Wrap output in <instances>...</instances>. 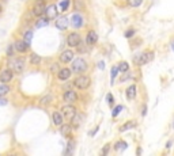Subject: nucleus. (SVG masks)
I'll return each instance as SVG.
<instances>
[{
  "label": "nucleus",
  "instance_id": "f257e3e1",
  "mask_svg": "<svg viewBox=\"0 0 174 156\" xmlns=\"http://www.w3.org/2000/svg\"><path fill=\"white\" fill-rule=\"evenodd\" d=\"M154 57H155V53L152 50H146V52H142V53L136 54L133 57V62H135V65H138V67H143V65L148 64L150 61H152Z\"/></svg>",
  "mask_w": 174,
  "mask_h": 156
},
{
  "label": "nucleus",
  "instance_id": "79ce46f5",
  "mask_svg": "<svg viewBox=\"0 0 174 156\" xmlns=\"http://www.w3.org/2000/svg\"><path fill=\"white\" fill-rule=\"evenodd\" d=\"M171 141H167V143H166V149H170V148H171Z\"/></svg>",
  "mask_w": 174,
  "mask_h": 156
},
{
  "label": "nucleus",
  "instance_id": "4be33fe9",
  "mask_svg": "<svg viewBox=\"0 0 174 156\" xmlns=\"http://www.w3.org/2000/svg\"><path fill=\"white\" fill-rule=\"evenodd\" d=\"M29 58H30V64H31V65H40V64H41V57L37 53H31Z\"/></svg>",
  "mask_w": 174,
  "mask_h": 156
},
{
  "label": "nucleus",
  "instance_id": "b1692460",
  "mask_svg": "<svg viewBox=\"0 0 174 156\" xmlns=\"http://www.w3.org/2000/svg\"><path fill=\"white\" fill-rule=\"evenodd\" d=\"M118 69H120V72H122V73H127V72H129V64L127 61H121L120 64H118Z\"/></svg>",
  "mask_w": 174,
  "mask_h": 156
},
{
  "label": "nucleus",
  "instance_id": "6e6552de",
  "mask_svg": "<svg viewBox=\"0 0 174 156\" xmlns=\"http://www.w3.org/2000/svg\"><path fill=\"white\" fill-rule=\"evenodd\" d=\"M14 77V72L10 69V68H6V69H3V71L0 72V81L1 83H10V81L12 80Z\"/></svg>",
  "mask_w": 174,
  "mask_h": 156
},
{
  "label": "nucleus",
  "instance_id": "bb28decb",
  "mask_svg": "<svg viewBox=\"0 0 174 156\" xmlns=\"http://www.w3.org/2000/svg\"><path fill=\"white\" fill-rule=\"evenodd\" d=\"M52 101H53V96H52V95H45L44 98L40 99V103H41V105H45V106H46V105H49Z\"/></svg>",
  "mask_w": 174,
  "mask_h": 156
},
{
  "label": "nucleus",
  "instance_id": "e433bc0d",
  "mask_svg": "<svg viewBox=\"0 0 174 156\" xmlns=\"http://www.w3.org/2000/svg\"><path fill=\"white\" fill-rule=\"evenodd\" d=\"M58 69H60V68H58V65L56 64V62L50 65V72H53V73H54V72H58Z\"/></svg>",
  "mask_w": 174,
  "mask_h": 156
},
{
  "label": "nucleus",
  "instance_id": "4468645a",
  "mask_svg": "<svg viewBox=\"0 0 174 156\" xmlns=\"http://www.w3.org/2000/svg\"><path fill=\"white\" fill-rule=\"evenodd\" d=\"M56 27L58 30H65L68 27V19L65 15H61V16L56 18Z\"/></svg>",
  "mask_w": 174,
  "mask_h": 156
},
{
  "label": "nucleus",
  "instance_id": "c03bdc74",
  "mask_svg": "<svg viewBox=\"0 0 174 156\" xmlns=\"http://www.w3.org/2000/svg\"><path fill=\"white\" fill-rule=\"evenodd\" d=\"M103 67H105V65H103V62L101 61V62H99V68H101V69H103Z\"/></svg>",
  "mask_w": 174,
  "mask_h": 156
},
{
  "label": "nucleus",
  "instance_id": "f8f14e48",
  "mask_svg": "<svg viewBox=\"0 0 174 156\" xmlns=\"http://www.w3.org/2000/svg\"><path fill=\"white\" fill-rule=\"evenodd\" d=\"M58 60H60V62H64V64L72 62V60H74V52H72V50H64V52L60 54Z\"/></svg>",
  "mask_w": 174,
  "mask_h": 156
},
{
  "label": "nucleus",
  "instance_id": "7c9ffc66",
  "mask_svg": "<svg viewBox=\"0 0 174 156\" xmlns=\"http://www.w3.org/2000/svg\"><path fill=\"white\" fill-rule=\"evenodd\" d=\"M31 38H33V31H31V30L26 31V33H25V37H23V40L26 41L27 44H30V41H31Z\"/></svg>",
  "mask_w": 174,
  "mask_h": 156
},
{
  "label": "nucleus",
  "instance_id": "4c0bfd02",
  "mask_svg": "<svg viewBox=\"0 0 174 156\" xmlns=\"http://www.w3.org/2000/svg\"><path fill=\"white\" fill-rule=\"evenodd\" d=\"M72 149H74V141L69 140V143H68V151H65V153H71Z\"/></svg>",
  "mask_w": 174,
  "mask_h": 156
},
{
  "label": "nucleus",
  "instance_id": "393cba45",
  "mask_svg": "<svg viewBox=\"0 0 174 156\" xmlns=\"http://www.w3.org/2000/svg\"><path fill=\"white\" fill-rule=\"evenodd\" d=\"M143 1H144V0H127L128 5H129V7H133V8L140 7V5L143 4Z\"/></svg>",
  "mask_w": 174,
  "mask_h": 156
},
{
  "label": "nucleus",
  "instance_id": "a19ab883",
  "mask_svg": "<svg viewBox=\"0 0 174 156\" xmlns=\"http://www.w3.org/2000/svg\"><path fill=\"white\" fill-rule=\"evenodd\" d=\"M146 114H147V106H146V105H144L143 106V110H142V116H146Z\"/></svg>",
  "mask_w": 174,
  "mask_h": 156
},
{
  "label": "nucleus",
  "instance_id": "2eb2a0df",
  "mask_svg": "<svg viewBox=\"0 0 174 156\" xmlns=\"http://www.w3.org/2000/svg\"><path fill=\"white\" fill-rule=\"evenodd\" d=\"M45 15H46V18H49V19L57 18V7L54 4L48 5V7L45 8Z\"/></svg>",
  "mask_w": 174,
  "mask_h": 156
},
{
  "label": "nucleus",
  "instance_id": "f03ea898",
  "mask_svg": "<svg viewBox=\"0 0 174 156\" xmlns=\"http://www.w3.org/2000/svg\"><path fill=\"white\" fill-rule=\"evenodd\" d=\"M87 68H89V65H87V62L85 61V58L82 57H76L75 60H72V71L75 72V73H85L86 71H87Z\"/></svg>",
  "mask_w": 174,
  "mask_h": 156
},
{
  "label": "nucleus",
  "instance_id": "c9c22d12",
  "mask_svg": "<svg viewBox=\"0 0 174 156\" xmlns=\"http://www.w3.org/2000/svg\"><path fill=\"white\" fill-rule=\"evenodd\" d=\"M109 151H110V144H106V145L102 148L101 153H102V155H107V153H109Z\"/></svg>",
  "mask_w": 174,
  "mask_h": 156
},
{
  "label": "nucleus",
  "instance_id": "c756f323",
  "mask_svg": "<svg viewBox=\"0 0 174 156\" xmlns=\"http://www.w3.org/2000/svg\"><path fill=\"white\" fill-rule=\"evenodd\" d=\"M120 72V69H118V65H114V67L112 68V84H114V79H116L117 73Z\"/></svg>",
  "mask_w": 174,
  "mask_h": 156
},
{
  "label": "nucleus",
  "instance_id": "f3484780",
  "mask_svg": "<svg viewBox=\"0 0 174 156\" xmlns=\"http://www.w3.org/2000/svg\"><path fill=\"white\" fill-rule=\"evenodd\" d=\"M136 94H138V87H136V84H131L128 88L125 90V95H127V98L129 99V101L136 98Z\"/></svg>",
  "mask_w": 174,
  "mask_h": 156
},
{
  "label": "nucleus",
  "instance_id": "de8ad7c7",
  "mask_svg": "<svg viewBox=\"0 0 174 156\" xmlns=\"http://www.w3.org/2000/svg\"><path fill=\"white\" fill-rule=\"evenodd\" d=\"M173 129H174V121H173Z\"/></svg>",
  "mask_w": 174,
  "mask_h": 156
},
{
  "label": "nucleus",
  "instance_id": "72a5a7b5",
  "mask_svg": "<svg viewBox=\"0 0 174 156\" xmlns=\"http://www.w3.org/2000/svg\"><path fill=\"white\" fill-rule=\"evenodd\" d=\"M135 36V30L133 29H129V30L125 31V38H132Z\"/></svg>",
  "mask_w": 174,
  "mask_h": 156
},
{
  "label": "nucleus",
  "instance_id": "dca6fc26",
  "mask_svg": "<svg viewBox=\"0 0 174 156\" xmlns=\"http://www.w3.org/2000/svg\"><path fill=\"white\" fill-rule=\"evenodd\" d=\"M98 41V34L95 33L94 30H90L86 36V44L87 45H95Z\"/></svg>",
  "mask_w": 174,
  "mask_h": 156
},
{
  "label": "nucleus",
  "instance_id": "20e7f679",
  "mask_svg": "<svg viewBox=\"0 0 174 156\" xmlns=\"http://www.w3.org/2000/svg\"><path fill=\"white\" fill-rule=\"evenodd\" d=\"M10 69L15 73H22L25 69V61L23 58H10L8 60Z\"/></svg>",
  "mask_w": 174,
  "mask_h": 156
},
{
  "label": "nucleus",
  "instance_id": "a211bd4d",
  "mask_svg": "<svg viewBox=\"0 0 174 156\" xmlns=\"http://www.w3.org/2000/svg\"><path fill=\"white\" fill-rule=\"evenodd\" d=\"M60 133H61L64 137H69L71 133H72V125L61 124V125H60Z\"/></svg>",
  "mask_w": 174,
  "mask_h": 156
},
{
  "label": "nucleus",
  "instance_id": "58836bf2",
  "mask_svg": "<svg viewBox=\"0 0 174 156\" xmlns=\"http://www.w3.org/2000/svg\"><path fill=\"white\" fill-rule=\"evenodd\" d=\"M129 77H131V75H129V73H128V72H127V75H125V76H122V77H121V79H120V81H121V83H122V81H127V79H129Z\"/></svg>",
  "mask_w": 174,
  "mask_h": 156
},
{
  "label": "nucleus",
  "instance_id": "aec40b11",
  "mask_svg": "<svg viewBox=\"0 0 174 156\" xmlns=\"http://www.w3.org/2000/svg\"><path fill=\"white\" fill-rule=\"evenodd\" d=\"M52 121H53V124L56 126H60L63 124V121H64V117H63L61 112H53L52 113Z\"/></svg>",
  "mask_w": 174,
  "mask_h": 156
},
{
  "label": "nucleus",
  "instance_id": "473e14b6",
  "mask_svg": "<svg viewBox=\"0 0 174 156\" xmlns=\"http://www.w3.org/2000/svg\"><path fill=\"white\" fill-rule=\"evenodd\" d=\"M14 52H15V46H14V45H8L7 52H6V53H7V56H8V57H11V56L14 54Z\"/></svg>",
  "mask_w": 174,
  "mask_h": 156
},
{
  "label": "nucleus",
  "instance_id": "37998d69",
  "mask_svg": "<svg viewBox=\"0 0 174 156\" xmlns=\"http://www.w3.org/2000/svg\"><path fill=\"white\" fill-rule=\"evenodd\" d=\"M0 105H7V101H6V99H3V96L0 98Z\"/></svg>",
  "mask_w": 174,
  "mask_h": 156
},
{
  "label": "nucleus",
  "instance_id": "2f4dec72",
  "mask_svg": "<svg viewBox=\"0 0 174 156\" xmlns=\"http://www.w3.org/2000/svg\"><path fill=\"white\" fill-rule=\"evenodd\" d=\"M121 110H122V106H121V105H117V106L114 107V109H113L112 116H113V117H117V116H118V114H120V112H121Z\"/></svg>",
  "mask_w": 174,
  "mask_h": 156
},
{
  "label": "nucleus",
  "instance_id": "0eeeda50",
  "mask_svg": "<svg viewBox=\"0 0 174 156\" xmlns=\"http://www.w3.org/2000/svg\"><path fill=\"white\" fill-rule=\"evenodd\" d=\"M75 113H76V109L72 106L71 103H68V105H65V106H63V109H61L63 117H65L67 120H71Z\"/></svg>",
  "mask_w": 174,
  "mask_h": 156
},
{
  "label": "nucleus",
  "instance_id": "423d86ee",
  "mask_svg": "<svg viewBox=\"0 0 174 156\" xmlns=\"http://www.w3.org/2000/svg\"><path fill=\"white\" fill-rule=\"evenodd\" d=\"M45 0H36V4L33 7V15L34 16H41L45 12Z\"/></svg>",
  "mask_w": 174,
  "mask_h": 156
},
{
  "label": "nucleus",
  "instance_id": "49530a36",
  "mask_svg": "<svg viewBox=\"0 0 174 156\" xmlns=\"http://www.w3.org/2000/svg\"><path fill=\"white\" fill-rule=\"evenodd\" d=\"M1 11H3V5L0 4V12H1Z\"/></svg>",
  "mask_w": 174,
  "mask_h": 156
},
{
  "label": "nucleus",
  "instance_id": "39448f33",
  "mask_svg": "<svg viewBox=\"0 0 174 156\" xmlns=\"http://www.w3.org/2000/svg\"><path fill=\"white\" fill-rule=\"evenodd\" d=\"M82 42V37L79 33H76V31H72V33H69L67 37V44L69 45V46H72V48H78L79 45H80Z\"/></svg>",
  "mask_w": 174,
  "mask_h": 156
},
{
  "label": "nucleus",
  "instance_id": "ddd939ff",
  "mask_svg": "<svg viewBox=\"0 0 174 156\" xmlns=\"http://www.w3.org/2000/svg\"><path fill=\"white\" fill-rule=\"evenodd\" d=\"M71 73H72V69L71 68H61V69H58V73H57V76H58V79L61 81H65V80H68L69 77H71Z\"/></svg>",
  "mask_w": 174,
  "mask_h": 156
},
{
  "label": "nucleus",
  "instance_id": "5701e85b",
  "mask_svg": "<svg viewBox=\"0 0 174 156\" xmlns=\"http://www.w3.org/2000/svg\"><path fill=\"white\" fill-rule=\"evenodd\" d=\"M127 148H128V144L125 143V141H122V140H121V141H117V143L114 144V149H116V151H124Z\"/></svg>",
  "mask_w": 174,
  "mask_h": 156
},
{
  "label": "nucleus",
  "instance_id": "7ed1b4c3",
  "mask_svg": "<svg viewBox=\"0 0 174 156\" xmlns=\"http://www.w3.org/2000/svg\"><path fill=\"white\" fill-rule=\"evenodd\" d=\"M90 84H91V79H90L89 76L83 75V73H80L75 79V81H74V86L79 90H87L90 87Z\"/></svg>",
  "mask_w": 174,
  "mask_h": 156
},
{
  "label": "nucleus",
  "instance_id": "9d476101",
  "mask_svg": "<svg viewBox=\"0 0 174 156\" xmlns=\"http://www.w3.org/2000/svg\"><path fill=\"white\" fill-rule=\"evenodd\" d=\"M83 16H82L79 12H75L74 15H72L71 18V25L72 27H75V29H80V27H83Z\"/></svg>",
  "mask_w": 174,
  "mask_h": 156
},
{
  "label": "nucleus",
  "instance_id": "9b49d317",
  "mask_svg": "<svg viewBox=\"0 0 174 156\" xmlns=\"http://www.w3.org/2000/svg\"><path fill=\"white\" fill-rule=\"evenodd\" d=\"M63 99H64L67 103H74V102H76V101H78V94H76V91L68 90V91H65V92H64V95H63Z\"/></svg>",
  "mask_w": 174,
  "mask_h": 156
},
{
  "label": "nucleus",
  "instance_id": "ea45409f",
  "mask_svg": "<svg viewBox=\"0 0 174 156\" xmlns=\"http://www.w3.org/2000/svg\"><path fill=\"white\" fill-rule=\"evenodd\" d=\"M98 129H99V126H95V128H94V129L91 130V132H90V136H94V134L98 132Z\"/></svg>",
  "mask_w": 174,
  "mask_h": 156
},
{
  "label": "nucleus",
  "instance_id": "cd10ccee",
  "mask_svg": "<svg viewBox=\"0 0 174 156\" xmlns=\"http://www.w3.org/2000/svg\"><path fill=\"white\" fill-rule=\"evenodd\" d=\"M8 91H10V87L6 84V83L0 84V98H1V96H4V95L8 92Z\"/></svg>",
  "mask_w": 174,
  "mask_h": 156
},
{
  "label": "nucleus",
  "instance_id": "1a4fd4ad",
  "mask_svg": "<svg viewBox=\"0 0 174 156\" xmlns=\"http://www.w3.org/2000/svg\"><path fill=\"white\" fill-rule=\"evenodd\" d=\"M14 46H15V50H17V52H19V53H26L27 50H29V48H30V44H27L25 40H18L14 44Z\"/></svg>",
  "mask_w": 174,
  "mask_h": 156
},
{
  "label": "nucleus",
  "instance_id": "6ab92c4d",
  "mask_svg": "<svg viewBox=\"0 0 174 156\" xmlns=\"http://www.w3.org/2000/svg\"><path fill=\"white\" fill-rule=\"evenodd\" d=\"M138 126V122L135 120H131V121H127L124 125H121L120 126V132H127V130H129V129H133V128H136Z\"/></svg>",
  "mask_w": 174,
  "mask_h": 156
},
{
  "label": "nucleus",
  "instance_id": "412c9836",
  "mask_svg": "<svg viewBox=\"0 0 174 156\" xmlns=\"http://www.w3.org/2000/svg\"><path fill=\"white\" fill-rule=\"evenodd\" d=\"M69 121H71V124H72V128H79L80 124H82V116L76 112L75 114H74V117H72Z\"/></svg>",
  "mask_w": 174,
  "mask_h": 156
},
{
  "label": "nucleus",
  "instance_id": "c85d7f7f",
  "mask_svg": "<svg viewBox=\"0 0 174 156\" xmlns=\"http://www.w3.org/2000/svg\"><path fill=\"white\" fill-rule=\"evenodd\" d=\"M69 3H71L69 0H61V1H60V10H61V11H67V10L69 8Z\"/></svg>",
  "mask_w": 174,
  "mask_h": 156
},
{
  "label": "nucleus",
  "instance_id": "a18cd8bd",
  "mask_svg": "<svg viewBox=\"0 0 174 156\" xmlns=\"http://www.w3.org/2000/svg\"><path fill=\"white\" fill-rule=\"evenodd\" d=\"M171 49H173V50H174V40H173V41H171Z\"/></svg>",
  "mask_w": 174,
  "mask_h": 156
},
{
  "label": "nucleus",
  "instance_id": "a878e982",
  "mask_svg": "<svg viewBox=\"0 0 174 156\" xmlns=\"http://www.w3.org/2000/svg\"><path fill=\"white\" fill-rule=\"evenodd\" d=\"M48 25H49V18H40L36 22L37 27H45V26H48Z\"/></svg>",
  "mask_w": 174,
  "mask_h": 156
},
{
  "label": "nucleus",
  "instance_id": "f704fd0d",
  "mask_svg": "<svg viewBox=\"0 0 174 156\" xmlns=\"http://www.w3.org/2000/svg\"><path fill=\"white\" fill-rule=\"evenodd\" d=\"M106 101H107V103H109V106H113V102H114V98H113V95L110 92L106 95Z\"/></svg>",
  "mask_w": 174,
  "mask_h": 156
}]
</instances>
